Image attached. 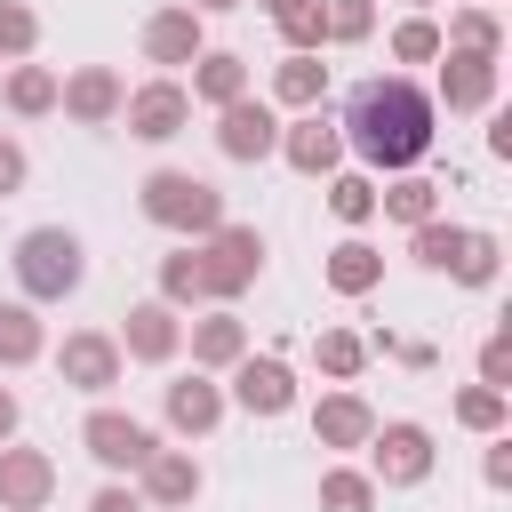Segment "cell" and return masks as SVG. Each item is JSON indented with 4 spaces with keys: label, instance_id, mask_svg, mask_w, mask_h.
<instances>
[{
    "label": "cell",
    "instance_id": "cell-20",
    "mask_svg": "<svg viewBox=\"0 0 512 512\" xmlns=\"http://www.w3.org/2000/svg\"><path fill=\"white\" fill-rule=\"evenodd\" d=\"M440 96H448V112H472V104H488V96H496V56H448V80H440Z\"/></svg>",
    "mask_w": 512,
    "mask_h": 512
},
{
    "label": "cell",
    "instance_id": "cell-27",
    "mask_svg": "<svg viewBox=\"0 0 512 512\" xmlns=\"http://www.w3.org/2000/svg\"><path fill=\"white\" fill-rule=\"evenodd\" d=\"M448 272H456L464 288H488V280H496V240H488V232H464V240H456V264H448Z\"/></svg>",
    "mask_w": 512,
    "mask_h": 512
},
{
    "label": "cell",
    "instance_id": "cell-19",
    "mask_svg": "<svg viewBox=\"0 0 512 512\" xmlns=\"http://www.w3.org/2000/svg\"><path fill=\"white\" fill-rule=\"evenodd\" d=\"M184 96H200V104H216V112H224V104H240V96H248V64L216 48V56H200V72H192V88H184Z\"/></svg>",
    "mask_w": 512,
    "mask_h": 512
},
{
    "label": "cell",
    "instance_id": "cell-26",
    "mask_svg": "<svg viewBox=\"0 0 512 512\" xmlns=\"http://www.w3.org/2000/svg\"><path fill=\"white\" fill-rule=\"evenodd\" d=\"M8 104H16V112H48V104H56V72H48V64H16V72H8Z\"/></svg>",
    "mask_w": 512,
    "mask_h": 512
},
{
    "label": "cell",
    "instance_id": "cell-38",
    "mask_svg": "<svg viewBox=\"0 0 512 512\" xmlns=\"http://www.w3.org/2000/svg\"><path fill=\"white\" fill-rule=\"evenodd\" d=\"M40 40V24H32V8H16V0H0V56H24Z\"/></svg>",
    "mask_w": 512,
    "mask_h": 512
},
{
    "label": "cell",
    "instance_id": "cell-4",
    "mask_svg": "<svg viewBox=\"0 0 512 512\" xmlns=\"http://www.w3.org/2000/svg\"><path fill=\"white\" fill-rule=\"evenodd\" d=\"M256 272H264V240H256L248 224H216L208 248H200V288H208V296H240Z\"/></svg>",
    "mask_w": 512,
    "mask_h": 512
},
{
    "label": "cell",
    "instance_id": "cell-17",
    "mask_svg": "<svg viewBox=\"0 0 512 512\" xmlns=\"http://www.w3.org/2000/svg\"><path fill=\"white\" fill-rule=\"evenodd\" d=\"M144 496H152V504H192V496H200V464H192L184 448H152V464H144Z\"/></svg>",
    "mask_w": 512,
    "mask_h": 512
},
{
    "label": "cell",
    "instance_id": "cell-45",
    "mask_svg": "<svg viewBox=\"0 0 512 512\" xmlns=\"http://www.w3.org/2000/svg\"><path fill=\"white\" fill-rule=\"evenodd\" d=\"M264 8H272V16H280V8H296V0H264Z\"/></svg>",
    "mask_w": 512,
    "mask_h": 512
},
{
    "label": "cell",
    "instance_id": "cell-10",
    "mask_svg": "<svg viewBox=\"0 0 512 512\" xmlns=\"http://www.w3.org/2000/svg\"><path fill=\"white\" fill-rule=\"evenodd\" d=\"M216 144H224V160H264V152H280V120H272V104H224V120H216Z\"/></svg>",
    "mask_w": 512,
    "mask_h": 512
},
{
    "label": "cell",
    "instance_id": "cell-34",
    "mask_svg": "<svg viewBox=\"0 0 512 512\" xmlns=\"http://www.w3.org/2000/svg\"><path fill=\"white\" fill-rule=\"evenodd\" d=\"M392 56H400V64H424V56H440V24H424V16H408V24L392 32Z\"/></svg>",
    "mask_w": 512,
    "mask_h": 512
},
{
    "label": "cell",
    "instance_id": "cell-39",
    "mask_svg": "<svg viewBox=\"0 0 512 512\" xmlns=\"http://www.w3.org/2000/svg\"><path fill=\"white\" fill-rule=\"evenodd\" d=\"M504 360H512V344L488 336V344H480V384H488V392H504Z\"/></svg>",
    "mask_w": 512,
    "mask_h": 512
},
{
    "label": "cell",
    "instance_id": "cell-5",
    "mask_svg": "<svg viewBox=\"0 0 512 512\" xmlns=\"http://www.w3.org/2000/svg\"><path fill=\"white\" fill-rule=\"evenodd\" d=\"M80 440H88V456L104 464V472H144L152 464V424H136V416H120V408H96L88 424H80Z\"/></svg>",
    "mask_w": 512,
    "mask_h": 512
},
{
    "label": "cell",
    "instance_id": "cell-41",
    "mask_svg": "<svg viewBox=\"0 0 512 512\" xmlns=\"http://www.w3.org/2000/svg\"><path fill=\"white\" fill-rule=\"evenodd\" d=\"M88 512H144V496H136V488H96Z\"/></svg>",
    "mask_w": 512,
    "mask_h": 512
},
{
    "label": "cell",
    "instance_id": "cell-33",
    "mask_svg": "<svg viewBox=\"0 0 512 512\" xmlns=\"http://www.w3.org/2000/svg\"><path fill=\"white\" fill-rule=\"evenodd\" d=\"M192 296H208L200 288V256H168L160 264V304H192Z\"/></svg>",
    "mask_w": 512,
    "mask_h": 512
},
{
    "label": "cell",
    "instance_id": "cell-6",
    "mask_svg": "<svg viewBox=\"0 0 512 512\" xmlns=\"http://www.w3.org/2000/svg\"><path fill=\"white\" fill-rule=\"evenodd\" d=\"M368 440H376V472H368V480L416 488V480L432 472V432H424V424H384V432H368Z\"/></svg>",
    "mask_w": 512,
    "mask_h": 512
},
{
    "label": "cell",
    "instance_id": "cell-8",
    "mask_svg": "<svg viewBox=\"0 0 512 512\" xmlns=\"http://www.w3.org/2000/svg\"><path fill=\"white\" fill-rule=\"evenodd\" d=\"M56 368H64V384H72V392H112V384H120V344H112V336H96V328H80V336H64Z\"/></svg>",
    "mask_w": 512,
    "mask_h": 512
},
{
    "label": "cell",
    "instance_id": "cell-24",
    "mask_svg": "<svg viewBox=\"0 0 512 512\" xmlns=\"http://www.w3.org/2000/svg\"><path fill=\"white\" fill-rule=\"evenodd\" d=\"M24 360H40V320L32 304H0V368H24Z\"/></svg>",
    "mask_w": 512,
    "mask_h": 512
},
{
    "label": "cell",
    "instance_id": "cell-3",
    "mask_svg": "<svg viewBox=\"0 0 512 512\" xmlns=\"http://www.w3.org/2000/svg\"><path fill=\"white\" fill-rule=\"evenodd\" d=\"M144 216L152 224H168V232H216L224 224V192L216 184H200V176H184V168H152L144 176Z\"/></svg>",
    "mask_w": 512,
    "mask_h": 512
},
{
    "label": "cell",
    "instance_id": "cell-7",
    "mask_svg": "<svg viewBox=\"0 0 512 512\" xmlns=\"http://www.w3.org/2000/svg\"><path fill=\"white\" fill-rule=\"evenodd\" d=\"M120 112H128V136H144V144H168V136L192 120V96H184L176 80H152V88L120 96Z\"/></svg>",
    "mask_w": 512,
    "mask_h": 512
},
{
    "label": "cell",
    "instance_id": "cell-36",
    "mask_svg": "<svg viewBox=\"0 0 512 512\" xmlns=\"http://www.w3.org/2000/svg\"><path fill=\"white\" fill-rule=\"evenodd\" d=\"M456 40H464V56H496V8H464Z\"/></svg>",
    "mask_w": 512,
    "mask_h": 512
},
{
    "label": "cell",
    "instance_id": "cell-13",
    "mask_svg": "<svg viewBox=\"0 0 512 512\" xmlns=\"http://www.w3.org/2000/svg\"><path fill=\"white\" fill-rule=\"evenodd\" d=\"M144 56L152 64H192L200 56V8H160L144 24Z\"/></svg>",
    "mask_w": 512,
    "mask_h": 512
},
{
    "label": "cell",
    "instance_id": "cell-22",
    "mask_svg": "<svg viewBox=\"0 0 512 512\" xmlns=\"http://www.w3.org/2000/svg\"><path fill=\"white\" fill-rule=\"evenodd\" d=\"M376 208H384L392 224H408V232H416V224H432V208H440V184H424V176H400L392 192H376Z\"/></svg>",
    "mask_w": 512,
    "mask_h": 512
},
{
    "label": "cell",
    "instance_id": "cell-25",
    "mask_svg": "<svg viewBox=\"0 0 512 512\" xmlns=\"http://www.w3.org/2000/svg\"><path fill=\"white\" fill-rule=\"evenodd\" d=\"M320 88H328V64H320V56H288L280 80H272L280 104H320Z\"/></svg>",
    "mask_w": 512,
    "mask_h": 512
},
{
    "label": "cell",
    "instance_id": "cell-9",
    "mask_svg": "<svg viewBox=\"0 0 512 512\" xmlns=\"http://www.w3.org/2000/svg\"><path fill=\"white\" fill-rule=\"evenodd\" d=\"M56 496V464L40 448H0V512H40Z\"/></svg>",
    "mask_w": 512,
    "mask_h": 512
},
{
    "label": "cell",
    "instance_id": "cell-43",
    "mask_svg": "<svg viewBox=\"0 0 512 512\" xmlns=\"http://www.w3.org/2000/svg\"><path fill=\"white\" fill-rule=\"evenodd\" d=\"M16 432V392H0V440Z\"/></svg>",
    "mask_w": 512,
    "mask_h": 512
},
{
    "label": "cell",
    "instance_id": "cell-18",
    "mask_svg": "<svg viewBox=\"0 0 512 512\" xmlns=\"http://www.w3.org/2000/svg\"><path fill=\"white\" fill-rule=\"evenodd\" d=\"M216 416H224V392H216L208 376H176V384H168V424H176V432H208Z\"/></svg>",
    "mask_w": 512,
    "mask_h": 512
},
{
    "label": "cell",
    "instance_id": "cell-28",
    "mask_svg": "<svg viewBox=\"0 0 512 512\" xmlns=\"http://www.w3.org/2000/svg\"><path fill=\"white\" fill-rule=\"evenodd\" d=\"M376 8L368 0H320V40H368Z\"/></svg>",
    "mask_w": 512,
    "mask_h": 512
},
{
    "label": "cell",
    "instance_id": "cell-30",
    "mask_svg": "<svg viewBox=\"0 0 512 512\" xmlns=\"http://www.w3.org/2000/svg\"><path fill=\"white\" fill-rule=\"evenodd\" d=\"M320 504H328V512H368V504H376V480H368V472H328V480H320Z\"/></svg>",
    "mask_w": 512,
    "mask_h": 512
},
{
    "label": "cell",
    "instance_id": "cell-16",
    "mask_svg": "<svg viewBox=\"0 0 512 512\" xmlns=\"http://www.w3.org/2000/svg\"><path fill=\"white\" fill-rule=\"evenodd\" d=\"M312 432H320L328 448H360V440L376 432V416H368V400H352V392H328V400L312 408Z\"/></svg>",
    "mask_w": 512,
    "mask_h": 512
},
{
    "label": "cell",
    "instance_id": "cell-14",
    "mask_svg": "<svg viewBox=\"0 0 512 512\" xmlns=\"http://www.w3.org/2000/svg\"><path fill=\"white\" fill-rule=\"evenodd\" d=\"M280 152H288V168H304V176H320V168H336V152H344V136H336V120H320V112H304L296 128H280Z\"/></svg>",
    "mask_w": 512,
    "mask_h": 512
},
{
    "label": "cell",
    "instance_id": "cell-12",
    "mask_svg": "<svg viewBox=\"0 0 512 512\" xmlns=\"http://www.w3.org/2000/svg\"><path fill=\"white\" fill-rule=\"evenodd\" d=\"M120 72H104V64H88V72H72V80H56V104L72 112V120H88V128H104L112 112H120Z\"/></svg>",
    "mask_w": 512,
    "mask_h": 512
},
{
    "label": "cell",
    "instance_id": "cell-31",
    "mask_svg": "<svg viewBox=\"0 0 512 512\" xmlns=\"http://www.w3.org/2000/svg\"><path fill=\"white\" fill-rule=\"evenodd\" d=\"M328 208H336L344 224H368V216H376V184H368V176H336V184H328Z\"/></svg>",
    "mask_w": 512,
    "mask_h": 512
},
{
    "label": "cell",
    "instance_id": "cell-2",
    "mask_svg": "<svg viewBox=\"0 0 512 512\" xmlns=\"http://www.w3.org/2000/svg\"><path fill=\"white\" fill-rule=\"evenodd\" d=\"M80 280H88V248H80V232H64V224H32V232L16 240V288H24L32 304L72 296Z\"/></svg>",
    "mask_w": 512,
    "mask_h": 512
},
{
    "label": "cell",
    "instance_id": "cell-21",
    "mask_svg": "<svg viewBox=\"0 0 512 512\" xmlns=\"http://www.w3.org/2000/svg\"><path fill=\"white\" fill-rule=\"evenodd\" d=\"M376 280H384V256H376L368 240H344V248L328 256V288H336V296H368Z\"/></svg>",
    "mask_w": 512,
    "mask_h": 512
},
{
    "label": "cell",
    "instance_id": "cell-23",
    "mask_svg": "<svg viewBox=\"0 0 512 512\" xmlns=\"http://www.w3.org/2000/svg\"><path fill=\"white\" fill-rule=\"evenodd\" d=\"M248 352V336H240V320L232 312H208L200 328H192V360H208V368H232Z\"/></svg>",
    "mask_w": 512,
    "mask_h": 512
},
{
    "label": "cell",
    "instance_id": "cell-44",
    "mask_svg": "<svg viewBox=\"0 0 512 512\" xmlns=\"http://www.w3.org/2000/svg\"><path fill=\"white\" fill-rule=\"evenodd\" d=\"M184 8H240V0H184Z\"/></svg>",
    "mask_w": 512,
    "mask_h": 512
},
{
    "label": "cell",
    "instance_id": "cell-40",
    "mask_svg": "<svg viewBox=\"0 0 512 512\" xmlns=\"http://www.w3.org/2000/svg\"><path fill=\"white\" fill-rule=\"evenodd\" d=\"M16 184H24V144H16V136H0V200H8Z\"/></svg>",
    "mask_w": 512,
    "mask_h": 512
},
{
    "label": "cell",
    "instance_id": "cell-37",
    "mask_svg": "<svg viewBox=\"0 0 512 512\" xmlns=\"http://www.w3.org/2000/svg\"><path fill=\"white\" fill-rule=\"evenodd\" d=\"M456 416H464L472 432H496V424H504V392H488V384H472V392L456 400Z\"/></svg>",
    "mask_w": 512,
    "mask_h": 512
},
{
    "label": "cell",
    "instance_id": "cell-11",
    "mask_svg": "<svg viewBox=\"0 0 512 512\" xmlns=\"http://www.w3.org/2000/svg\"><path fill=\"white\" fill-rule=\"evenodd\" d=\"M232 400L248 416H288L296 408V376L280 360H232Z\"/></svg>",
    "mask_w": 512,
    "mask_h": 512
},
{
    "label": "cell",
    "instance_id": "cell-29",
    "mask_svg": "<svg viewBox=\"0 0 512 512\" xmlns=\"http://www.w3.org/2000/svg\"><path fill=\"white\" fill-rule=\"evenodd\" d=\"M272 24H280V40H288V56H312V48H320V0H296V8H280Z\"/></svg>",
    "mask_w": 512,
    "mask_h": 512
},
{
    "label": "cell",
    "instance_id": "cell-1",
    "mask_svg": "<svg viewBox=\"0 0 512 512\" xmlns=\"http://www.w3.org/2000/svg\"><path fill=\"white\" fill-rule=\"evenodd\" d=\"M344 128H352V152L368 168H416L432 152V96L400 72L384 80H360L352 104H344Z\"/></svg>",
    "mask_w": 512,
    "mask_h": 512
},
{
    "label": "cell",
    "instance_id": "cell-32",
    "mask_svg": "<svg viewBox=\"0 0 512 512\" xmlns=\"http://www.w3.org/2000/svg\"><path fill=\"white\" fill-rule=\"evenodd\" d=\"M456 240H464V232H456V224H440V216H432V224H416V264L448 272V264H456Z\"/></svg>",
    "mask_w": 512,
    "mask_h": 512
},
{
    "label": "cell",
    "instance_id": "cell-42",
    "mask_svg": "<svg viewBox=\"0 0 512 512\" xmlns=\"http://www.w3.org/2000/svg\"><path fill=\"white\" fill-rule=\"evenodd\" d=\"M504 480H512V440H496V448H488V488H504Z\"/></svg>",
    "mask_w": 512,
    "mask_h": 512
},
{
    "label": "cell",
    "instance_id": "cell-35",
    "mask_svg": "<svg viewBox=\"0 0 512 512\" xmlns=\"http://www.w3.org/2000/svg\"><path fill=\"white\" fill-rule=\"evenodd\" d=\"M360 360H368V344H360L352 328H328V336H320V368H328V376H352Z\"/></svg>",
    "mask_w": 512,
    "mask_h": 512
},
{
    "label": "cell",
    "instance_id": "cell-15",
    "mask_svg": "<svg viewBox=\"0 0 512 512\" xmlns=\"http://www.w3.org/2000/svg\"><path fill=\"white\" fill-rule=\"evenodd\" d=\"M176 336H184V328H176V312H168V304H136V312H128V328H120L128 360H168V352H176Z\"/></svg>",
    "mask_w": 512,
    "mask_h": 512
}]
</instances>
